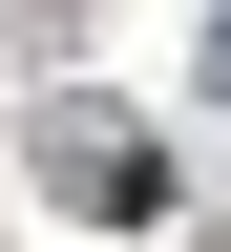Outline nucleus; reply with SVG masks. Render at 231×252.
<instances>
[{
  "label": "nucleus",
  "mask_w": 231,
  "mask_h": 252,
  "mask_svg": "<svg viewBox=\"0 0 231 252\" xmlns=\"http://www.w3.org/2000/svg\"><path fill=\"white\" fill-rule=\"evenodd\" d=\"M42 168H84V210L147 231V147H126V126H42Z\"/></svg>",
  "instance_id": "obj_1"
},
{
  "label": "nucleus",
  "mask_w": 231,
  "mask_h": 252,
  "mask_svg": "<svg viewBox=\"0 0 231 252\" xmlns=\"http://www.w3.org/2000/svg\"><path fill=\"white\" fill-rule=\"evenodd\" d=\"M210 105H231V21H210Z\"/></svg>",
  "instance_id": "obj_2"
}]
</instances>
